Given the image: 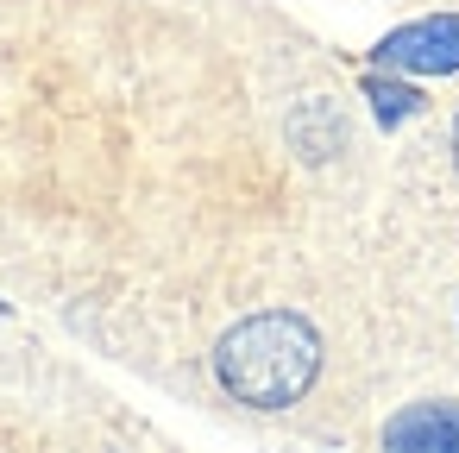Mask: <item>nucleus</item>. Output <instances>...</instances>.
<instances>
[{
	"label": "nucleus",
	"instance_id": "obj_5",
	"mask_svg": "<svg viewBox=\"0 0 459 453\" xmlns=\"http://www.w3.org/2000/svg\"><path fill=\"white\" fill-rule=\"evenodd\" d=\"M453 158H459V126H453Z\"/></svg>",
	"mask_w": 459,
	"mask_h": 453
},
{
	"label": "nucleus",
	"instance_id": "obj_1",
	"mask_svg": "<svg viewBox=\"0 0 459 453\" xmlns=\"http://www.w3.org/2000/svg\"><path fill=\"white\" fill-rule=\"evenodd\" d=\"M214 371H221V384H227L233 403L290 409L315 384V371H321V340H315V327L302 315L264 309V315H246L239 327L221 334Z\"/></svg>",
	"mask_w": 459,
	"mask_h": 453
},
{
	"label": "nucleus",
	"instance_id": "obj_4",
	"mask_svg": "<svg viewBox=\"0 0 459 453\" xmlns=\"http://www.w3.org/2000/svg\"><path fill=\"white\" fill-rule=\"evenodd\" d=\"M365 95L377 101V120H384V126H396V120H409V114L421 108V95L403 89V83H365Z\"/></svg>",
	"mask_w": 459,
	"mask_h": 453
},
{
	"label": "nucleus",
	"instance_id": "obj_2",
	"mask_svg": "<svg viewBox=\"0 0 459 453\" xmlns=\"http://www.w3.org/2000/svg\"><path fill=\"white\" fill-rule=\"evenodd\" d=\"M377 64L384 70H415V76L459 70V13H434V20H415V26L390 32L377 45Z\"/></svg>",
	"mask_w": 459,
	"mask_h": 453
},
{
	"label": "nucleus",
	"instance_id": "obj_3",
	"mask_svg": "<svg viewBox=\"0 0 459 453\" xmlns=\"http://www.w3.org/2000/svg\"><path fill=\"white\" fill-rule=\"evenodd\" d=\"M384 447L403 453H459V403H415L384 428Z\"/></svg>",
	"mask_w": 459,
	"mask_h": 453
}]
</instances>
